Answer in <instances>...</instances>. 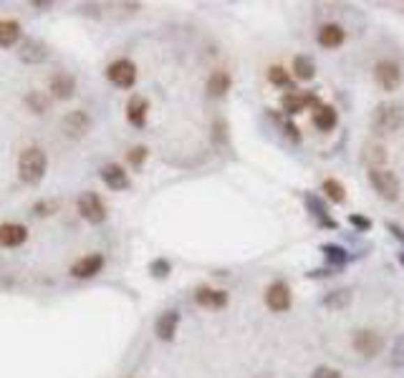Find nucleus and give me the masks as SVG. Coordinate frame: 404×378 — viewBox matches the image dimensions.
<instances>
[{
  "label": "nucleus",
  "instance_id": "obj_1",
  "mask_svg": "<svg viewBox=\"0 0 404 378\" xmlns=\"http://www.w3.org/2000/svg\"><path fill=\"white\" fill-rule=\"evenodd\" d=\"M48 157L40 146H26L18 157V177L23 184H38L46 177Z\"/></svg>",
  "mask_w": 404,
  "mask_h": 378
},
{
  "label": "nucleus",
  "instance_id": "obj_2",
  "mask_svg": "<svg viewBox=\"0 0 404 378\" xmlns=\"http://www.w3.org/2000/svg\"><path fill=\"white\" fill-rule=\"evenodd\" d=\"M404 126V109L394 101H382L374 113H371V132L389 136V134L399 132Z\"/></svg>",
  "mask_w": 404,
  "mask_h": 378
},
{
  "label": "nucleus",
  "instance_id": "obj_3",
  "mask_svg": "<svg viewBox=\"0 0 404 378\" xmlns=\"http://www.w3.org/2000/svg\"><path fill=\"white\" fill-rule=\"evenodd\" d=\"M366 177H369L371 189L384 199V202H397L399 199V189H402V187H399L397 174L391 172V169H387V166H382V169H369Z\"/></svg>",
  "mask_w": 404,
  "mask_h": 378
},
{
  "label": "nucleus",
  "instance_id": "obj_4",
  "mask_svg": "<svg viewBox=\"0 0 404 378\" xmlns=\"http://www.w3.org/2000/svg\"><path fill=\"white\" fill-rule=\"evenodd\" d=\"M321 104H324V101L318 99L313 91H285L283 99H280V111L291 119V116H299V113L306 111V109L316 111Z\"/></svg>",
  "mask_w": 404,
  "mask_h": 378
},
{
  "label": "nucleus",
  "instance_id": "obj_5",
  "mask_svg": "<svg viewBox=\"0 0 404 378\" xmlns=\"http://www.w3.org/2000/svg\"><path fill=\"white\" fill-rule=\"evenodd\" d=\"M76 210L89 225H104L106 222V205L104 199L96 192H84L79 199H76Z\"/></svg>",
  "mask_w": 404,
  "mask_h": 378
},
{
  "label": "nucleus",
  "instance_id": "obj_6",
  "mask_svg": "<svg viewBox=\"0 0 404 378\" xmlns=\"http://www.w3.org/2000/svg\"><path fill=\"white\" fill-rule=\"evenodd\" d=\"M352 345L361 359H374V356H379L382 348H384V336L377 331H371V328H361V331L354 333Z\"/></svg>",
  "mask_w": 404,
  "mask_h": 378
},
{
  "label": "nucleus",
  "instance_id": "obj_7",
  "mask_svg": "<svg viewBox=\"0 0 404 378\" xmlns=\"http://www.w3.org/2000/svg\"><path fill=\"white\" fill-rule=\"evenodd\" d=\"M265 308L273 313H288L293 306V292L291 288H288V283H283V280H276V283H271V285L265 288Z\"/></svg>",
  "mask_w": 404,
  "mask_h": 378
},
{
  "label": "nucleus",
  "instance_id": "obj_8",
  "mask_svg": "<svg viewBox=\"0 0 404 378\" xmlns=\"http://www.w3.org/2000/svg\"><path fill=\"white\" fill-rule=\"evenodd\" d=\"M61 132H63V136H68V139L73 141L84 139V136L91 132V116H89V111H84V109L68 111L66 116L61 119Z\"/></svg>",
  "mask_w": 404,
  "mask_h": 378
},
{
  "label": "nucleus",
  "instance_id": "obj_9",
  "mask_svg": "<svg viewBox=\"0 0 404 378\" xmlns=\"http://www.w3.org/2000/svg\"><path fill=\"white\" fill-rule=\"evenodd\" d=\"M106 79L117 88H132L137 84V66L129 58H117L106 66Z\"/></svg>",
  "mask_w": 404,
  "mask_h": 378
},
{
  "label": "nucleus",
  "instance_id": "obj_10",
  "mask_svg": "<svg viewBox=\"0 0 404 378\" xmlns=\"http://www.w3.org/2000/svg\"><path fill=\"white\" fill-rule=\"evenodd\" d=\"M374 81L382 91H397L402 86V68H399L397 61H379L374 66Z\"/></svg>",
  "mask_w": 404,
  "mask_h": 378
},
{
  "label": "nucleus",
  "instance_id": "obj_11",
  "mask_svg": "<svg viewBox=\"0 0 404 378\" xmlns=\"http://www.w3.org/2000/svg\"><path fill=\"white\" fill-rule=\"evenodd\" d=\"M304 205H306V210H308V214L316 219L318 227H324V230H338V222L331 217V214H329V205H326L318 194L306 192L304 194Z\"/></svg>",
  "mask_w": 404,
  "mask_h": 378
},
{
  "label": "nucleus",
  "instance_id": "obj_12",
  "mask_svg": "<svg viewBox=\"0 0 404 378\" xmlns=\"http://www.w3.org/2000/svg\"><path fill=\"white\" fill-rule=\"evenodd\" d=\"M48 56H51V51H48V46L40 38H26L18 48V58L23 61V63H28V66L46 63Z\"/></svg>",
  "mask_w": 404,
  "mask_h": 378
},
{
  "label": "nucleus",
  "instance_id": "obj_13",
  "mask_svg": "<svg viewBox=\"0 0 404 378\" xmlns=\"http://www.w3.org/2000/svg\"><path fill=\"white\" fill-rule=\"evenodd\" d=\"M195 303L200 308H207V310H223L230 303V295H227V290H220V288L200 285L195 290Z\"/></svg>",
  "mask_w": 404,
  "mask_h": 378
},
{
  "label": "nucleus",
  "instance_id": "obj_14",
  "mask_svg": "<svg viewBox=\"0 0 404 378\" xmlns=\"http://www.w3.org/2000/svg\"><path fill=\"white\" fill-rule=\"evenodd\" d=\"M104 262H106L104 255H99V252L84 255V258H79L71 265V275L76 280H91V278H96L101 270H104Z\"/></svg>",
  "mask_w": 404,
  "mask_h": 378
},
{
  "label": "nucleus",
  "instance_id": "obj_15",
  "mask_svg": "<svg viewBox=\"0 0 404 378\" xmlns=\"http://www.w3.org/2000/svg\"><path fill=\"white\" fill-rule=\"evenodd\" d=\"M48 91H51L53 99H59V101L73 99V93H76V79H73V73L56 71L51 76V81H48Z\"/></svg>",
  "mask_w": 404,
  "mask_h": 378
},
{
  "label": "nucleus",
  "instance_id": "obj_16",
  "mask_svg": "<svg viewBox=\"0 0 404 378\" xmlns=\"http://www.w3.org/2000/svg\"><path fill=\"white\" fill-rule=\"evenodd\" d=\"M101 182H104L112 192H124L129 189V174L121 164L117 162H109V164L101 166Z\"/></svg>",
  "mask_w": 404,
  "mask_h": 378
},
{
  "label": "nucleus",
  "instance_id": "obj_17",
  "mask_svg": "<svg viewBox=\"0 0 404 378\" xmlns=\"http://www.w3.org/2000/svg\"><path fill=\"white\" fill-rule=\"evenodd\" d=\"M177 328H179V310H165L157 318V323H154V333H157V338L165 340V343L174 340Z\"/></svg>",
  "mask_w": 404,
  "mask_h": 378
},
{
  "label": "nucleus",
  "instance_id": "obj_18",
  "mask_svg": "<svg viewBox=\"0 0 404 378\" xmlns=\"http://www.w3.org/2000/svg\"><path fill=\"white\" fill-rule=\"evenodd\" d=\"M147 113H149V101L144 96H140V93H134L132 99L126 101V121L137 126V129H142L147 124Z\"/></svg>",
  "mask_w": 404,
  "mask_h": 378
},
{
  "label": "nucleus",
  "instance_id": "obj_19",
  "mask_svg": "<svg viewBox=\"0 0 404 378\" xmlns=\"http://www.w3.org/2000/svg\"><path fill=\"white\" fill-rule=\"evenodd\" d=\"M321 255H324L329 270H334V272L341 270V267H346L349 262H352V255L346 252V247L334 245V242H326V245H321Z\"/></svg>",
  "mask_w": 404,
  "mask_h": 378
},
{
  "label": "nucleus",
  "instance_id": "obj_20",
  "mask_svg": "<svg viewBox=\"0 0 404 378\" xmlns=\"http://www.w3.org/2000/svg\"><path fill=\"white\" fill-rule=\"evenodd\" d=\"M26 239H28L26 225H18V222L0 225V247H20Z\"/></svg>",
  "mask_w": 404,
  "mask_h": 378
},
{
  "label": "nucleus",
  "instance_id": "obj_21",
  "mask_svg": "<svg viewBox=\"0 0 404 378\" xmlns=\"http://www.w3.org/2000/svg\"><path fill=\"white\" fill-rule=\"evenodd\" d=\"M361 162L366 164V169H382L387 164V149L382 141H366L361 149Z\"/></svg>",
  "mask_w": 404,
  "mask_h": 378
},
{
  "label": "nucleus",
  "instance_id": "obj_22",
  "mask_svg": "<svg viewBox=\"0 0 404 378\" xmlns=\"http://www.w3.org/2000/svg\"><path fill=\"white\" fill-rule=\"evenodd\" d=\"M352 300H354V290L352 288H336V290H329L324 295V308L326 310H346V308L352 306Z\"/></svg>",
  "mask_w": 404,
  "mask_h": 378
},
{
  "label": "nucleus",
  "instance_id": "obj_23",
  "mask_svg": "<svg viewBox=\"0 0 404 378\" xmlns=\"http://www.w3.org/2000/svg\"><path fill=\"white\" fill-rule=\"evenodd\" d=\"M232 86V76L225 71V68H218V71L210 73V79H207V93H210L212 99H223Z\"/></svg>",
  "mask_w": 404,
  "mask_h": 378
},
{
  "label": "nucleus",
  "instance_id": "obj_24",
  "mask_svg": "<svg viewBox=\"0 0 404 378\" xmlns=\"http://www.w3.org/2000/svg\"><path fill=\"white\" fill-rule=\"evenodd\" d=\"M23 31L20 23L15 18H0V48H13L15 43H20Z\"/></svg>",
  "mask_w": 404,
  "mask_h": 378
},
{
  "label": "nucleus",
  "instance_id": "obj_25",
  "mask_svg": "<svg viewBox=\"0 0 404 378\" xmlns=\"http://www.w3.org/2000/svg\"><path fill=\"white\" fill-rule=\"evenodd\" d=\"M346 40V31L338 23H326V26H321V31H318V43L324 48H338L344 46Z\"/></svg>",
  "mask_w": 404,
  "mask_h": 378
},
{
  "label": "nucleus",
  "instance_id": "obj_26",
  "mask_svg": "<svg viewBox=\"0 0 404 378\" xmlns=\"http://www.w3.org/2000/svg\"><path fill=\"white\" fill-rule=\"evenodd\" d=\"M338 124V111L334 107H329V104H321V107L313 111V126H316L318 132H331V129H336Z\"/></svg>",
  "mask_w": 404,
  "mask_h": 378
},
{
  "label": "nucleus",
  "instance_id": "obj_27",
  "mask_svg": "<svg viewBox=\"0 0 404 378\" xmlns=\"http://www.w3.org/2000/svg\"><path fill=\"white\" fill-rule=\"evenodd\" d=\"M321 192H324V197L329 199V202H334V205H344L346 202V187L341 180H336V177H329V180H324V184H321Z\"/></svg>",
  "mask_w": 404,
  "mask_h": 378
},
{
  "label": "nucleus",
  "instance_id": "obj_28",
  "mask_svg": "<svg viewBox=\"0 0 404 378\" xmlns=\"http://www.w3.org/2000/svg\"><path fill=\"white\" fill-rule=\"evenodd\" d=\"M291 76H296L299 81H311L316 76V63H313L311 56H296Z\"/></svg>",
  "mask_w": 404,
  "mask_h": 378
},
{
  "label": "nucleus",
  "instance_id": "obj_29",
  "mask_svg": "<svg viewBox=\"0 0 404 378\" xmlns=\"http://www.w3.org/2000/svg\"><path fill=\"white\" fill-rule=\"evenodd\" d=\"M268 81H271L273 86L293 91V76H291V71H285L283 66H271L268 68Z\"/></svg>",
  "mask_w": 404,
  "mask_h": 378
},
{
  "label": "nucleus",
  "instance_id": "obj_30",
  "mask_svg": "<svg viewBox=\"0 0 404 378\" xmlns=\"http://www.w3.org/2000/svg\"><path fill=\"white\" fill-rule=\"evenodd\" d=\"M271 113V119L276 121V124H280V129H283V134L288 136V141H293V144H301V129L296 124H293L288 116H280V113L276 111H268Z\"/></svg>",
  "mask_w": 404,
  "mask_h": 378
},
{
  "label": "nucleus",
  "instance_id": "obj_31",
  "mask_svg": "<svg viewBox=\"0 0 404 378\" xmlns=\"http://www.w3.org/2000/svg\"><path fill=\"white\" fill-rule=\"evenodd\" d=\"M26 107L33 113H46L48 107H51V101H48V96L43 91H28L26 93Z\"/></svg>",
  "mask_w": 404,
  "mask_h": 378
},
{
  "label": "nucleus",
  "instance_id": "obj_32",
  "mask_svg": "<svg viewBox=\"0 0 404 378\" xmlns=\"http://www.w3.org/2000/svg\"><path fill=\"white\" fill-rule=\"evenodd\" d=\"M149 272H152V278L165 280V278H170L172 265H170V260H167V258H157V260H152V262H149Z\"/></svg>",
  "mask_w": 404,
  "mask_h": 378
},
{
  "label": "nucleus",
  "instance_id": "obj_33",
  "mask_svg": "<svg viewBox=\"0 0 404 378\" xmlns=\"http://www.w3.org/2000/svg\"><path fill=\"white\" fill-rule=\"evenodd\" d=\"M147 157H149V149H147V146H142V144L140 146H132V149L126 152V162H129L134 169H140V166L147 162Z\"/></svg>",
  "mask_w": 404,
  "mask_h": 378
},
{
  "label": "nucleus",
  "instance_id": "obj_34",
  "mask_svg": "<svg viewBox=\"0 0 404 378\" xmlns=\"http://www.w3.org/2000/svg\"><path fill=\"white\" fill-rule=\"evenodd\" d=\"M56 210H59V202H56V199H40V202H36L33 205L36 217H51Z\"/></svg>",
  "mask_w": 404,
  "mask_h": 378
},
{
  "label": "nucleus",
  "instance_id": "obj_35",
  "mask_svg": "<svg viewBox=\"0 0 404 378\" xmlns=\"http://www.w3.org/2000/svg\"><path fill=\"white\" fill-rule=\"evenodd\" d=\"M391 363L397 365V368H404V336H399L391 343Z\"/></svg>",
  "mask_w": 404,
  "mask_h": 378
},
{
  "label": "nucleus",
  "instance_id": "obj_36",
  "mask_svg": "<svg viewBox=\"0 0 404 378\" xmlns=\"http://www.w3.org/2000/svg\"><path fill=\"white\" fill-rule=\"evenodd\" d=\"M212 139L218 141V144H227V124H225V119H215V124H212Z\"/></svg>",
  "mask_w": 404,
  "mask_h": 378
},
{
  "label": "nucleus",
  "instance_id": "obj_37",
  "mask_svg": "<svg viewBox=\"0 0 404 378\" xmlns=\"http://www.w3.org/2000/svg\"><path fill=\"white\" fill-rule=\"evenodd\" d=\"M349 225H352L357 233H369V230H371V219L357 212V214H349Z\"/></svg>",
  "mask_w": 404,
  "mask_h": 378
},
{
  "label": "nucleus",
  "instance_id": "obj_38",
  "mask_svg": "<svg viewBox=\"0 0 404 378\" xmlns=\"http://www.w3.org/2000/svg\"><path fill=\"white\" fill-rule=\"evenodd\" d=\"M311 378H344V373L338 371V368H331V365H316Z\"/></svg>",
  "mask_w": 404,
  "mask_h": 378
},
{
  "label": "nucleus",
  "instance_id": "obj_39",
  "mask_svg": "<svg viewBox=\"0 0 404 378\" xmlns=\"http://www.w3.org/2000/svg\"><path fill=\"white\" fill-rule=\"evenodd\" d=\"M387 230H389L391 237H394V239H397V242H402V245H404V227H399L397 222H391V219H389V222H387Z\"/></svg>",
  "mask_w": 404,
  "mask_h": 378
},
{
  "label": "nucleus",
  "instance_id": "obj_40",
  "mask_svg": "<svg viewBox=\"0 0 404 378\" xmlns=\"http://www.w3.org/2000/svg\"><path fill=\"white\" fill-rule=\"evenodd\" d=\"M397 260H399V265L404 267V252H399V255H397Z\"/></svg>",
  "mask_w": 404,
  "mask_h": 378
},
{
  "label": "nucleus",
  "instance_id": "obj_41",
  "mask_svg": "<svg viewBox=\"0 0 404 378\" xmlns=\"http://www.w3.org/2000/svg\"><path fill=\"white\" fill-rule=\"evenodd\" d=\"M126 378H132V376H126Z\"/></svg>",
  "mask_w": 404,
  "mask_h": 378
}]
</instances>
